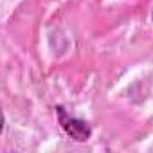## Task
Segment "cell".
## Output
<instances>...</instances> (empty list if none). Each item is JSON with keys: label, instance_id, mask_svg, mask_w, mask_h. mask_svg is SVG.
<instances>
[{"label": "cell", "instance_id": "6da1fadb", "mask_svg": "<svg viewBox=\"0 0 153 153\" xmlns=\"http://www.w3.org/2000/svg\"><path fill=\"white\" fill-rule=\"evenodd\" d=\"M54 110H56L59 126L63 128V131H65L72 140H76V142H87V140L92 137V126H90L87 121L70 115V114L65 110V106H61V105L56 106Z\"/></svg>", "mask_w": 153, "mask_h": 153}, {"label": "cell", "instance_id": "7a4b0ae2", "mask_svg": "<svg viewBox=\"0 0 153 153\" xmlns=\"http://www.w3.org/2000/svg\"><path fill=\"white\" fill-rule=\"evenodd\" d=\"M151 20H153V11H151Z\"/></svg>", "mask_w": 153, "mask_h": 153}]
</instances>
